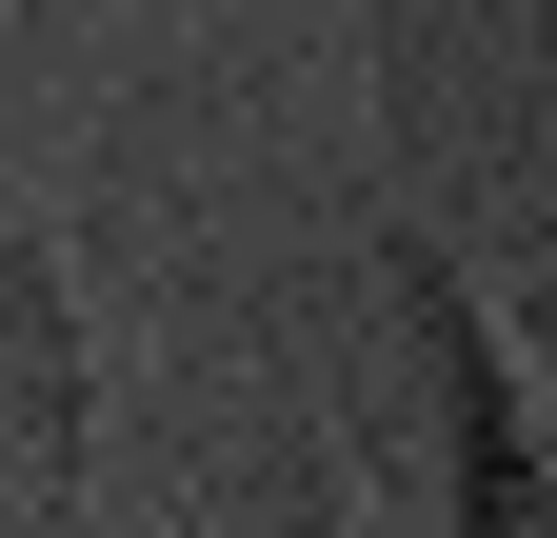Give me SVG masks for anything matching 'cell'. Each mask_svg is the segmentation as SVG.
Wrapping results in <instances>:
<instances>
[{
  "label": "cell",
  "mask_w": 557,
  "mask_h": 538,
  "mask_svg": "<svg viewBox=\"0 0 557 538\" xmlns=\"http://www.w3.org/2000/svg\"><path fill=\"white\" fill-rule=\"evenodd\" d=\"M398 299L438 340V518L478 538H557V359L518 340V299L458 240H398Z\"/></svg>",
  "instance_id": "6da1fadb"
}]
</instances>
